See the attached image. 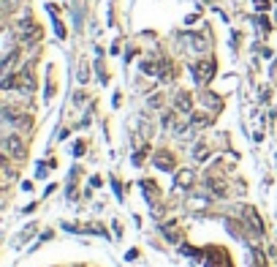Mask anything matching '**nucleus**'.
I'll use <instances>...</instances> for the list:
<instances>
[{"label":"nucleus","mask_w":277,"mask_h":267,"mask_svg":"<svg viewBox=\"0 0 277 267\" xmlns=\"http://www.w3.org/2000/svg\"><path fill=\"white\" fill-rule=\"evenodd\" d=\"M152 164H155V169L171 172V169H174V153H169V150H158V153L152 155Z\"/></svg>","instance_id":"nucleus-5"},{"label":"nucleus","mask_w":277,"mask_h":267,"mask_svg":"<svg viewBox=\"0 0 277 267\" xmlns=\"http://www.w3.org/2000/svg\"><path fill=\"white\" fill-rule=\"evenodd\" d=\"M112 188H114V194H117V199H122V191H120V183L112 177Z\"/></svg>","instance_id":"nucleus-17"},{"label":"nucleus","mask_w":277,"mask_h":267,"mask_svg":"<svg viewBox=\"0 0 277 267\" xmlns=\"http://www.w3.org/2000/svg\"><path fill=\"white\" fill-rule=\"evenodd\" d=\"M19 36L25 38V41L33 44V41H38V38H41V28L36 25L33 17H25V19L19 22Z\"/></svg>","instance_id":"nucleus-4"},{"label":"nucleus","mask_w":277,"mask_h":267,"mask_svg":"<svg viewBox=\"0 0 277 267\" xmlns=\"http://www.w3.org/2000/svg\"><path fill=\"white\" fill-rule=\"evenodd\" d=\"M182 254L191 256V259H201V251H193V248H188V246H182Z\"/></svg>","instance_id":"nucleus-14"},{"label":"nucleus","mask_w":277,"mask_h":267,"mask_svg":"<svg viewBox=\"0 0 277 267\" xmlns=\"http://www.w3.org/2000/svg\"><path fill=\"white\" fill-rule=\"evenodd\" d=\"M46 172H49V169H46V167H44V164H38V169H36V177H44V175H46Z\"/></svg>","instance_id":"nucleus-18"},{"label":"nucleus","mask_w":277,"mask_h":267,"mask_svg":"<svg viewBox=\"0 0 277 267\" xmlns=\"http://www.w3.org/2000/svg\"><path fill=\"white\" fill-rule=\"evenodd\" d=\"M207 188H209V191L215 194V196H226V183H223V180L209 177V180H207Z\"/></svg>","instance_id":"nucleus-8"},{"label":"nucleus","mask_w":277,"mask_h":267,"mask_svg":"<svg viewBox=\"0 0 277 267\" xmlns=\"http://www.w3.org/2000/svg\"><path fill=\"white\" fill-rule=\"evenodd\" d=\"M3 150H6V158H17V161H22V158L27 155L25 145H22V139L14 137V134H9V137L3 139Z\"/></svg>","instance_id":"nucleus-2"},{"label":"nucleus","mask_w":277,"mask_h":267,"mask_svg":"<svg viewBox=\"0 0 277 267\" xmlns=\"http://www.w3.org/2000/svg\"><path fill=\"white\" fill-rule=\"evenodd\" d=\"M174 183H177L179 188H191V185H193V169H182V172H177Z\"/></svg>","instance_id":"nucleus-6"},{"label":"nucleus","mask_w":277,"mask_h":267,"mask_svg":"<svg viewBox=\"0 0 277 267\" xmlns=\"http://www.w3.org/2000/svg\"><path fill=\"white\" fill-rule=\"evenodd\" d=\"M19 3H22V0H3V11H6V14H11Z\"/></svg>","instance_id":"nucleus-12"},{"label":"nucleus","mask_w":277,"mask_h":267,"mask_svg":"<svg viewBox=\"0 0 277 267\" xmlns=\"http://www.w3.org/2000/svg\"><path fill=\"white\" fill-rule=\"evenodd\" d=\"M191 71H193V79L199 82V85H207V82H212V76H215V71H218V63L209 60V58L196 60Z\"/></svg>","instance_id":"nucleus-1"},{"label":"nucleus","mask_w":277,"mask_h":267,"mask_svg":"<svg viewBox=\"0 0 277 267\" xmlns=\"http://www.w3.org/2000/svg\"><path fill=\"white\" fill-rule=\"evenodd\" d=\"M174 101H177V109H179V112H191V109H193V101H191V96H188V93H177V98H174Z\"/></svg>","instance_id":"nucleus-7"},{"label":"nucleus","mask_w":277,"mask_h":267,"mask_svg":"<svg viewBox=\"0 0 277 267\" xmlns=\"http://www.w3.org/2000/svg\"><path fill=\"white\" fill-rule=\"evenodd\" d=\"M141 161H144V150H139L136 155H133V164H141Z\"/></svg>","instance_id":"nucleus-19"},{"label":"nucleus","mask_w":277,"mask_h":267,"mask_svg":"<svg viewBox=\"0 0 277 267\" xmlns=\"http://www.w3.org/2000/svg\"><path fill=\"white\" fill-rule=\"evenodd\" d=\"M191 125H193V128H207V125H209V117H207V115H193V117H191Z\"/></svg>","instance_id":"nucleus-10"},{"label":"nucleus","mask_w":277,"mask_h":267,"mask_svg":"<svg viewBox=\"0 0 277 267\" xmlns=\"http://www.w3.org/2000/svg\"><path fill=\"white\" fill-rule=\"evenodd\" d=\"M253 267H258V264H253ZM261 267H264V264H261Z\"/></svg>","instance_id":"nucleus-21"},{"label":"nucleus","mask_w":277,"mask_h":267,"mask_svg":"<svg viewBox=\"0 0 277 267\" xmlns=\"http://www.w3.org/2000/svg\"><path fill=\"white\" fill-rule=\"evenodd\" d=\"M74 155H84V142H76L74 145Z\"/></svg>","instance_id":"nucleus-16"},{"label":"nucleus","mask_w":277,"mask_h":267,"mask_svg":"<svg viewBox=\"0 0 277 267\" xmlns=\"http://www.w3.org/2000/svg\"><path fill=\"white\" fill-rule=\"evenodd\" d=\"M136 256H139V251H136V248H131L128 254H125V259H136Z\"/></svg>","instance_id":"nucleus-20"},{"label":"nucleus","mask_w":277,"mask_h":267,"mask_svg":"<svg viewBox=\"0 0 277 267\" xmlns=\"http://www.w3.org/2000/svg\"><path fill=\"white\" fill-rule=\"evenodd\" d=\"M193 155H196V161H207V158H209L207 145H199V150H193Z\"/></svg>","instance_id":"nucleus-11"},{"label":"nucleus","mask_w":277,"mask_h":267,"mask_svg":"<svg viewBox=\"0 0 277 267\" xmlns=\"http://www.w3.org/2000/svg\"><path fill=\"white\" fill-rule=\"evenodd\" d=\"M90 79V68H87V63H82V68H79V82H87Z\"/></svg>","instance_id":"nucleus-13"},{"label":"nucleus","mask_w":277,"mask_h":267,"mask_svg":"<svg viewBox=\"0 0 277 267\" xmlns=\"http://www.w3.org/2000/svg\"><path fill=\"white\" fill-rule=\"evenodd\" d=\"M201 101H204V104H207L209 109H218V112H220V98L215 96V93H204Z\"/></svg>","instance_id":"nucleus-9"},{"label":"nucleus","mask_w":277,"mask_h":267,"mask_svg":"<svg viewBox=\"0 0 277 267\" xmlns=\"http://www.w3.org/2000/svg\"><path fill=\"white\" fill-rule=\"evenodd\" d=\"M242 218H244V224H248L253 237H261V234H264V224H261V218L253 207H242Z\"/></svg>","instance_id":"nucleus-3"},{"label":"nucleus","mask_w":277,"mask_h":267,"mask_svg":"<svg viewBox=\"0 0 277 267\" xmlns=\"http://www.w3.org/2000/svg\"><path fill=\"white\" fill-rule=\"evenodd\" d=\"M253 3H256L258 11H266V9H269V0H253Z\"/></svg>","instance_id":"nucleus-15"}]
</instances>
